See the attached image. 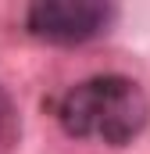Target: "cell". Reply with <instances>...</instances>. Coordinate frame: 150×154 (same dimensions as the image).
Segmentation results:
<instances>
[{
  "label": "cell",
  "mask_w": 150,
  "mask_h": 154,
  "mask_svg": "<svg viewBox=\"0 0 150 154\" xmlns=\"http://www.w3.org/2000/svg\"><path fill=\"white\" fill-rule=\"evenodd\" d=\"M50 108L72 140H93L107 147L132 143L150 122V97L136 79L122 72L82 79L68 86Z\"/></svg>",
  "instance_id": "obj_1"
},
{
  "label": "cell",
  "mask_w": 150,
  "mask_h": 154,
  "mask_svg": "<svg viewBox=\"0 0 150 154\" xmlns=\"http://www.w3.org/2000/svg\"><path fill=\"white\" fill-rule=\"evenodd\" d=\"M114 22V7L104 0H36L25 11V32L54 43L79 47L104 36Z\"/></svg>",
  "instance_id": "obj_2"
},
{
  "label": "cell",
  "mask_w": 150,
  "mask_h": 154,
  "mask_svg": "<svg viewBox=\"0 0 150 154\" xmlns=\"http://www.w3.org/2000/svg\"><path fill=\"white\" fill-rule=\"evenodd\" d=\"M18 140H22V115H18L14 97L0 82V154H14Z\"/></svg>",
  "instance_id": "obj_3"
}]
</instances>
